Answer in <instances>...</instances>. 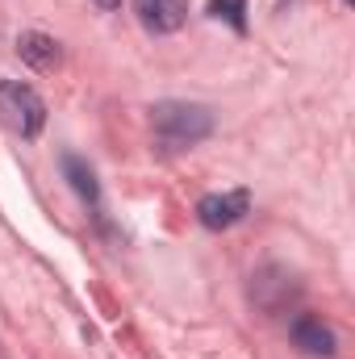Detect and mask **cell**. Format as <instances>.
<instances>
[{
    "instance_id": "30bf717a",
    "label": "cell",
    "mask_w": 355,
    "mask_h": 359,
    "mask_svg": "<svg viewBox=\"0 0 355 359\" xmlns=\"http://www.w3.org/2000/svg\"><path fill=\"white\" fill-rule=\"evenodd\" d=\"M96 4H100V8H113V4H121V0H96Z\"/></svg>"
},
{
    "instance_id": "6da1fadb",
    "label": "cell",
    "mask_w": 355,
    "mask_h": 359,
    "mask_svg": "<svg viewBox=\"0 0 355 359\" xmlns=\"http://www.w3.org/2000/svg\"><path fill=\"white\" fill-rule=\"evenodd\" d=\"M151 126H155V138L168 147V151H184V147H196L201 138L213 134V113L205 104H184V100H163L151 109Z\"/></svg>"
},
{
    "instance_id": "7a4b0ae2",
    "label": "cell",
    "mask_w": 355,
    "mask_h": 359,
    "mask_svg": "<svg viewBox=\"0 0 355 359\" xmlns=\"http://www.w3.org/2000/svg\"><path fill=\"white\" fill-rule=\"evenodd\" d=\"M0 113H4V121H8L21 138H38L42 126H46V104H42V96L29 88V84H21V80H0Z\"/></svg>"
},
{
    "instance_id": "5b68a950",
    "label": "cell",
    "mask_w": 355,
    "mask_h": 359,
    "mask_svg": "<svg viewBox=\"0 0 355 359\" xmlns=\"http://www.w3.org/2000/svg\"><path fill=\"white\" fill-rule=\"evenodd\" d=\"M293 343L301 351H309V355H335V330L314 313H301L293 322Z\"/></svg>"
},
{
    "instance_id": "ba28073f",
    "label": "cell",
    "mask_w": 355,
    "mask_h": 359,
    "mask_svg": "<svg viewBox=\"0 0 355 359\" xmlns=\"http://www.w3.org/2000/svg\"><path fill=\"white\" fill-rule=\"evenodd\" d=\"M63 172H67V180H72V188L88 201V205H96L100 201V184H96V176H92V168L84 163V159H76V155H63Z\"/></svg>"
},
{
    "instance_id": "8992f818",
    "label": "cell",
    "mask_w": 355,
    "mask_h": 359,
    "mask_svg": "<svg viewBox=\"0 0 355 359\" xmlns=\"http://www.w3.org/2000/svg\"><path fill=\"white\" fill-rule=\"evenodd\" d=\"M251 297H255L264 309H280L288 297H297V284H293V276L284 268H264L255 276V284H251Z\"/></svg>"
},
{
    "instance_id": "52a82bcc",
    "label": "cell",
    "mask_w": 355,
    "mask_h": 359,
    "mask_svg": "<svg viewBox=\"0 0 355 359\" xmlns=\"http://www.w3.org/2000/svg\"><path fill=\"white\" fill-rule=\"evenodd\" d=\"M17 50H21V59H25L29 67H38V72H51V67L59 63V42L46 38V34H21V38H17Z\"/></svg>"
},
{
    "instance_id": "277c9868",
    "label": "cell",
    "mask_w": 355,
    "mask_h": 359,
    "mask_svg": "<svg viewBox=\"0 0 355 359\" xmlns=\"http://www.w3.org/2000/svg\"><path fill=\"white\" fill-rule=\"evenodd\" d=\"M134 13L142 29L151 34H176L188 17V0H134Z\"/></svg>"
},
{
    "instance_id": "8fae6325",
    "label": "cell",
    "mask_w": 355,
    "mask_h": 359,
    "mask_svg": "<svg viewBox=\"0 0 355 359\" xmlns=\"http://www.w3.org/2000/svg\"><path fill=\"white\" fill-rule=\"evenodd\" d=\"M347 4H351V0H347Z\"/></svg>"
},
{
    "instance_id": "3957f363",
    "label": "cell",
    "mask_w": 355,
    "mask_h": 359,
    "mask_svg": "<svg viewBox=\"0 0 355 359\" xmlns=\"http://www.w3.org/2000/svg\"><path fill=\"white\" fill-rule=\"evenodd\" d=\"M247 213H251V192H247V188L209 192V196H201V205H196V217H201L205 230H230V226H239Z\"/></svg>"
},
{
    "instance_id": "9c48e42d",
    "label": "cell",
    "mask_w": 355,
    "mask_h": 359,
    "mask_svg": "<svg viewBox=\"0 0 355 359\" xmlns=\"http://www.w3.org/2000/svg\"><path fill=\"white\" fill-rule=\"evenodd\" d=\"M209 17L230 21L239 34L247 29V0H209Z\"/></svg>"
}]
</instances>
